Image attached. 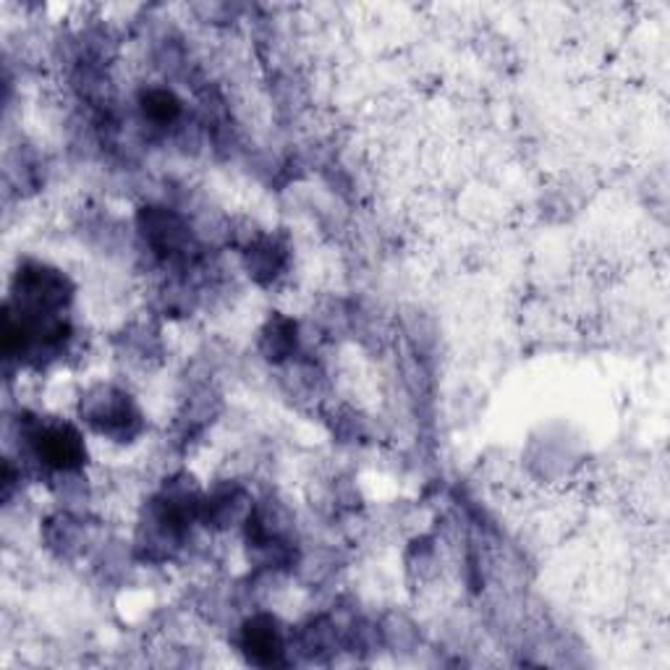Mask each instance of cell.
<instances>
[{
  "label": "cell",
  "mask_w": 670,
  "mask_h": 670,
  "mask_svg": "<svg viewBox=\"0 0 670 670\" xmlns=\"http://www.w3.org/2000/svg\"><path fill=\"white\" fill-rule=\"evenodd\" d=\"M13 297L19 301V312L56 318V312L69 304L71 283L63 272L46 268V264H27L24 270L17 272Z\"/></svg>",
  "instance_id": "1"
},
{
  "label": "cell",
  "mask_w": 670,
  "mask_h": 670,
  "mask_svg": "<svg viewBox=\"0 0 670 670\" xmlns=\"http://www.w3.org/2000/svg\"><path fill=\"white\" fill-rule=\"evenodd\" d=\"M82 417L90 422L100 436H108L123 443L137 436L142 427V414L131 401V396L116 388H98L82 401Z\"/></svg>",
  "instance_id": "2"
},
{
  "label": "cell",
  "mask_w": 670,
  "mask_h": 670,
  "mask_svg": "<svg viewBox=\"0 0 670 670\" xmlns=\"http://www.w3.org/2000/svg\"><path fill=\"white\" fill-rule=\"evenodd\" d=\"M27 438L34 459L46 469L69 474V471H77L84 463V456H87L84 440L71 424L34 422L32 430L27 432Z\"/></svg>",
  "instance_id": "3"
},
{
  "label": "cell",
  "mask_w": 670,
  "mask_h": 670,
  "mask_svg": "<svg viewBox=\"0 0 670 670\" xmlns=\"http://www.w3.org/2000/svg\"><path fill=\"white\" fill-rule=\"evenodd\" d=\"M142 233L150 244L158 249L160 254H173L183 241H187V228L173 212L160 210V208H150L142 212Z\"/></svg>",
  "instance_id": "4"
},
{
  "label": "cell",
  "mask_w": 670,
  "mask_h": 670,
  "mask_svg": "<svg viewBox=\"0 0 670 670\" xmlns=\"http://www.w3.org/2000/svg\"><path fill=\"white\" fill-rule=\"evenodd\" d=\"M244 650L254 662L270 666L283 654V639L278 623L270 616H257L244 626Z\"/></svg>",
  "instance_id": "5"
},
{
  "label": "cell",
  "mask_w": 670,
  "mask_h": 670,
  "mask_svg": "<svg viewBox=\"0 0 670 670\" xmlns=\"http://www.w3.org/2000/svg\"><path fill=\"white\" fill-rule=\"evenodd\" d=\"M142 113L150 123L154 127L166 129L171 127V123L179 121L181 116V100L176 98L171 90H166V87H152V90H144L142 98Z\"/></svg>",
  "instance_id": "6"
},
{
  "label": "cell",
  "mask_w": 670,
  "mask_h": 670,
  "mask_svg": "<svg viewBox=\"0 0 670 670\" xmlns=\"http://www.w3.org/2000/svg\"><path fill=\"white\" fill-rule=\"evenodd\" d=\"M283 262H286V252L272 239H260L257 244L249 247L247 268H249V276H254L257 281L276 278L278 270L283 268Z\"/></svg>",
  "instance_id": "7"
},
{
  "label": "cell",
  "mask_w": 670,
  "mask_h": 670,
  "mask_svg": "<svg viewBox=\"0 0 670 670\" xmlns=\"http://www.w3.org/2000/svg\"><path fill=\"white\" fill-rule=\"evenodd\" d=\"M293 349H297V326L283 318L270 320L262 333L264 357H268L270 362H281V359L291 357Z\"/></svg>",
  "instance_id": "8"
}]
</instances>
